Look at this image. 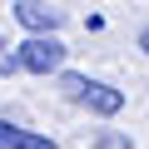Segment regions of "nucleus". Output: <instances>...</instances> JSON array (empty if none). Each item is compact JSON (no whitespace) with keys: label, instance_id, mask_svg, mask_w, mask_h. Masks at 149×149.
Masks as SVG:
<instances>
[{"label":"nucleus","instance_id":"obj_6","mask_svg":"<svg viewBox=\"0 0 149 149\" xmlns=\"http://www.w3.org/2000/svg\"><path fill=\"white\" fill-rule=\"evenodd\" d=\"M20 70V55H15V45L10 40H0V74H15Z\"/></svg>","mask_w":149,"mask_h":149},{"label":"nucleus","instance_id":"obj_4","mask_svg":"<svg viewBox=\"0 0 149 149\" xmlns=\"http://www.w3.org/2000/svg\"><path fill=\"white\" fill-rule=\"evenodd\" d=\"M85 104H90L95 114H119V109H124V90H114V85H90Z\"/></svg>","mask_w":149,"mask_h":149},{"label":"nucleus","instance_id":"obj_1","mask_svg":"<svg viewBox=\"0 0 149 149\" xmlns=\"http://www.w3.org/2000/svg\"><path fill=\"white\" fill-rule=\"evenodd\" d=\"M15 55H20V70H30V74H55L65 65V45L55 35H30L25 45H15Z\"/></svg>","mask_w":149,"mask_h":149},{"label":"nucleus","instance_id":"obj_5","mask_svg":"<svg viewBox=\"0 0 149 149\" xmlns=\"http://www.w3.org/2000/svg\"><path fill=\"white\" fill-rule=\"evenodd\" d=\"M60 90H65V100H85L90 95V80H85V74H60Z\"/></svg>","mask_w":149,"mask_h":149},{"label":"nucleus","instance_id":"obj_7","mask_svg":"<svg viewBox=\"0 0 149 149\" xmlns=\"http://www.w3.org/2000/svg\"><path fill=\"white\" fill-rule=\"evenodd\" d=\"M139 50H144V55H149V25H144V30H139Z\"/></svg>","mask_w":149,"mask_h":149},{"label":"nucleus","instance_id":"obj_2","mask_svg":"<svg viewBox=\"0 0 149 149\" xmlns=\"http://www.w3.org/2000/svg\"><path fill=\"white\" fill-rule=\"evenodd\" d=\"M10 10H15V20H20L30 35H50V30H60V25H65V10L40 5V0H20V5H10Z\"/></svg>","mask_w":149,"mask_h":149},{"label":"nucleus","instance_id":"obj_3","mask_svg":"<svg viewBox=\"0 0 149 149\" xmlns=\"http://www.w3.org/2000/svg\"><path fill=\"white\" fill-rule=\"evenodd\" d=\"M0 149H55L50 134H35L25 124H10V119H0Z\"/></svg>","mask_w":149,"mask_h":149}]
</instances>
